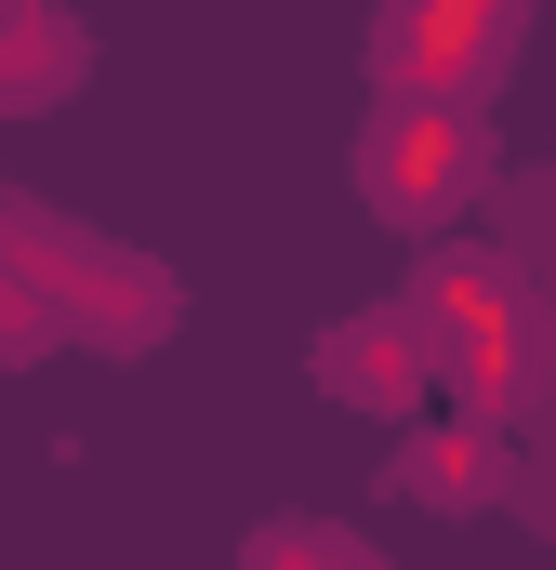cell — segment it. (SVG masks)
<instances>
[{"mask_svg": "<svg viewBox=\"0 0 556 570\" xmlns=\"http://www.w3.org/2000/svg\"><path fill=\"white\" fill-rule=\"evenodd\" d=\"M464 107H385L371 146H358V173H371V199L398 213V226H437L450 199H464Z\"/></svg>", "mask_w": 556, "mask_h": 570, "instance_id": "obj_2", "label": "cell"}, {"mask_svg": "<svg viewBox=\"0 0 556 570\" xmlns=\"http://www.w3.org/2000/svg\"><path fill=\"white\" fill-rule=\"evenodd\" d=\"M504 40H517V13H398V27L371 40V67H385V80H437V67H504Z\"/></svg>", "mask_w": 556, "mask_h": 570, "instance_id": "obj_4", "label": "cell"}, {"mask_svg": "<svg viewBox=\"0 0 556 570\" xmlns=\"http://www.w3.org/2000/svg\"><path fill=\"white\" fill-rule=\"evenodd\" d=\"M411 318H424V345L450 358V385H464V399H490V412H504V399L530 385V292L504 279V266L450 253V266L411 292Z\"/></svg>", "mask_w": 556, "mask_h": 570, "instance_id": "obj_1", "label": "cell"}, {"mask_svg": "<svg viewBox=\"0 0 556 570\" xmlns=\"http://www.w3.org/2000/svg\"><path fill=\"white\" fill-rule=\"evenodd\" d=\"M424 358H437V345H424L411 305H398V318L371 305V318H345V332L318 345V385H331V399H358V412H398V399L424 385Z\"/></svg>", "mask_w": 556, "mask_h": 570, "instance_id": "obj_3", "label": "cell"}, {"mask_svg": "<svg viewBox=\"0 0 556 570\" xmlns=\"http://www.w3.org/2000/svg\"><path fill=\"white\" fill-rule=\"evenodd\" d=\"M398 478L437 491V504H477V491H504V451H490V425H450V438H424Z\"/></svg>", "mask_w": 556, "mask_h": 570, "instance_id": "obj_5", "label": "cell"}]
</instances>
